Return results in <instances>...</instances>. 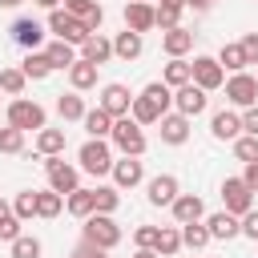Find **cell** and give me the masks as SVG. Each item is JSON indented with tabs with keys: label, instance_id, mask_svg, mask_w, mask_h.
<instances>
[{
	"label": "cell",
	"instance_id": "cell-1",
	"mask_svg": "<svg viewBox=\"0 0 258 258\" xmlns=\"http://www.w3.org/2000/svg\"><path fill=\"white\" fill-rule=\"evenodd\" d=\"M169 105H173V89H169V85H161V81H153V85H145V89L133 97L129 117L145 129V125H157V121L169 113Z\"/></svg>",
	"mask_w": 258,
	"mask_h": 258
},
{
	"label": "cell",
	"instance_id": "cell-2",
	"mask_svg": "<svg viewBox=\"0 0 258 258\" xmlns=\"http://www.w3.org/2000/svg\"><path fill=\"white\" fill-rule=\"evenodd\" d=\"M121 238H125V234H121V226H117L109 214H89L85 226H81V242H89V246H97V250H113Z\"/></svg>",
	"mask_w": 258,
	"mask_h": 258
},
{
	"label": "cell",
	"instance_id": "cell-3",
	"mask_svg": "<svg viewBox=\"0 0 258 258\" xmlns=\"http://www.w3.org/2000/svg\"><path fill=\"white\" fill-rule=\"evenodd\" d=\"M77 161H81V169H85V173L101 177V173H109V169H113V149H109V141L89 137V141L77 149Z\"/></svg>",
	"mask_w": 258,
	"mask_h": 258
},
{
	"label": "cell",
	"instance_id": "cell-4",
	"mask_svg": "<svg viewBox=\"0 0 258 258\" xmlns=\"http://www.w3.org/2000/svg\"><path fill=\"white\" fill-rule=\"evenodd\" d=\"M113 145L125 153V157H141L145 153V129L133 121V117H121V121H113Z\"/></svg>",
	"mask_w": 258,
	"mask_h": 258
},
{
	"label": "cell",
	"instance_id": "cell-5",
	"mask_svg": "<svg viewBox=\"0 0 258 258\" xmlns=\"http://www.w3.org/2000/svg\"><path fill=\"white\" fill-rule=\"evenodd\" d=\"M8 125L12 129H20V133H40L44 129V109L36 105V101H28V97H16L12 105H8Z\"/></svg>",
	"mask_w": 258,
	"mask_h": 258
},
{
	"label": "cell",
	"instance_id": "cell-6",
	"mask_svg": "<svg viewBox=\"0 0 258 258\" xmlns=\"http://www.w3.org/2000/svg\"><path fill=\"white\" fill-rule=\"evenodd\" d=\"M44 173H48V189L69 198L73 189H81V173L64 161V157H44Z\"/></svg>",
	"mask_w": 258,
	"mask_h": 258
},
{
	"label": "cell",
	"instance_id": "cell-7",
	"mask_svg": "<svg viewBox=\"0 0 258 258\" xmlns=\"http://www.w3.org/2000/svg\"><path fill=\"white\" fill-rule=\"evenodd\" d=\"M48 28L56 32V40H64V44H73V48H77V44H85V40L93 36V32H89L77 16H69L64 8H52V12H48Z\"/></svg>",
	"mask_w": 258,
	"mask_h": 258
},
{
	"label": "cell",
	"instance_id": "cell-8",
	"mask_svg": "<svg viewBox=\"0 0 258 258\" xmlns=\"http://www.w3.org/2000/svg\"><path fill=\"white\" fill-rule=\"evenodd\" d=\"M189 85H198L202 93H214V89L226 85V73H222V64L214 56H194L189 60Z\"/></svg>",
	"mask_w": 258,
	"mask_h": 258
},
{
	"label": "cell",
	"instance_id": "cell-9",
	"mask_svg": "<svg viewBox=\"0 0 258 258\" xmlns=\"http://www.w3.org/2000/svg\"><path fill=\"white\" fill-rule=\"evenodd\" d=\"M222 210L234 214V218H242V214L254 210V194H250V185L242 177H226L222 181Z\"/></svg>",
	"mask_w": 258,
	"mask_h": 258
},
{
	"label": "cell",
	"instance_id": "cell-10",
	"mask_svg": "<svg viewBox=\"0 0 258 258\" xmlns=\"http://www.w3.org/2000/svg\"><path fill=\"white\" fill-rule=\"evenodd\" d=\"M226 101L238 105V109L258 105V81H254V73H234V77L226 81Z\"/></svg>",
	"mask_w": 258,
	"mask_h": 258
},
{
	"label": "cell",
	"instance_id": "cell-11",
	"mask_svg": "<svg viewBox=\"0 0 258 258\" xmlns=\"http://www.w3.org/2000/svg\"><path fill=\"white\" fill-rule=\"evenodd\" d=\"M129 105H133V93L125 89V85H117V81H109L105 89H101V105L97 109H105L113 121H121V117H129Z\"/></svg>",
	"mask_w": 258,
	"mask_h": 258
},
{
	"label": "cell",
	"instance_id": "cell-12",
	"mask_svg": "<svg viewBox=\"0 0 258 258\" xmlns=\"http://www.w3.org/2000/svg\"><path fill=\"white\" fill-rule=\"evenodd\" d=\"M12 40L20 44V48H28V52H40V44H44V24L40 20H32V16H20V20H12Z\"/></svg>",
	"mask_w": 258,
	"mask_h": 258
},
{
	"label": "cell",
	"instance_id": "cell-13",
	"mask_svg": "<svg viewBox=\"0 0 258 258\" xmlns=\"http://www.w3.org/2000/svg\"><path fill=\"white\" fill-rule=\"evenodd\" d=\"M206 105H210V93H202L198 85H181V89H173V109L181 113V117H198V113H206Z\"/></svg>",
	"mask_w": 258,
	"mask_h": 258
},
{
	"label": "cell",
	"instance_id": "cell-14",
	"mask_svg": "<svg viewBox=\"0 0 258 258\" xmlns=\"http://www.w3.org/2000/svg\"><path fill=\"white\" fill-rule=\"evenodd\" d=\"M177 194H181V185H177L173 173H157V177L145 181V198H149V206H173Z\"/></svg>",
	"mask_w": 258,
	"mask_h": 258
},
{
	"label": "cell",
	"instance_id": "cell-15",
	"mask_svg": "<svg viewBox=\"0 0 258 258\" xmlns=\"http://www.w3.org/2000/svg\"><path fill=\"white\" fill-rule=\"evenodd\" d=\"M113 185L117 189H133V185H141L145 181V165L137 161V157H121V161H113Z\"/></svg>",
	"mask_w": 258,
	"mask_h": 258
},
{
	"label": "cell",
	"instance_id": "cell-16",
	"mask_svg": "<svg viewBox=\"0 0 258 258\" xmlns=\"http://www.w3.org/2000/svg\"><path fill=\"white\" fill-rule=\"evenodd\" d=\"M64 12H69V16H77L89 32H97V28L105 24V8H101L97 0H64Z\"/></svg>",
	"mask_w": 258,
	"mask_h": 258
},
{
	"label": "cell",
	"instance_id": "cell-17",
	"mask_svg": "<svg viewBox=\"0 0 258 258\" xmlns=\"http://www.w3.org/2000/svg\"><path fill=\"white\" fill-rule=\"evenodd\" d=\"M125 28L137 32V36H145L149 28H157V24H153V4H145V0H129V4H125Z\"/></svg>",
	"mask_w": 258,
	"mask_h": 258
},
{
	"label": "cell",
	"instance_id": "cell-18",
	"mask_svg": "<svg viewBox=\"0 0 258 258\" xmlns=\"http://www.w3.org/2000/svg\"><path fill=\"white\" fill-rule=\"evenodd\" d=\"M169 210H173V222H177V226H189V222H202V218H206V206H202L198 194H177Z\"/></svg>",
	"mask_w": 258,
	"mask_h": 258
},
{
	"label": "cell",
	"instance_id": "cell-19",
	"mask_svg": "<svg viewBox=\"0 0 258 258\" xmlns=\"http://www.w3.org/2000/svg\"><path fill=\"white\" fill-rule=\"evenodd\" d=\"M202 222H206L210 238H218V242H230V238L242 234V222H238L234 214H226V210H218V214H210V218H202Z\"/></svg>",
	"mask_w": 258,
	"mask_h": 258
},
{
	"label": "cell",
	"instance_id": "cell-20",
	"mask_svg": "<svg viewBox=\"0 0 258 258\" xmlns=\"http://www.w3.org/2000/svg\"><path fill=\"white\" fill-rule=\"evenodd\" d=\"M161 48H165V56H169V60H181V56H185V52L194 48V32L177 24V28L161 32Z\"/></svg>",
	"mask_w": 258,
	"mask_h": 258
},
{
	"label": "cell",
	"instance_id": "cell-21",
	"mask_svg": "<svg viewBox=\"0 0 258 258\" xmlns=\"http://www.w3.org/2000/svg\"><path fill=\"white\" fill-rule=\"evenodd\" d=\"M81 60H89V64H97V69L109 64V60H113V40L101 36V32H93V36L81 44Z\"/></svg>",
	"mask_w": 258,
	"mask_h": 258
},
{
	"label": "cell",
	"instance_id": "cell-22",
	"mask_svg": "<svg viewBox=\"0 0 258 258\" xmlns=\"http://www.w3.org/2000/svg\"><path fill=\"white\" fill-rule=\"evenodd\" d=\"M210 133H214L218 141H238V137H242V117H238L234 109H222V113H214Z\"/></svg>",
	"mask_w": 258,
	"mask_h": 258
},
{
	"label": "cell",
	"instance_id": "cell-23",
	"mask_svg": "<svg viewBox=\"0 0 258 258\" xmlns=\"http://www.w3.org/2000/svg\"><path fill=\"white\" fill-rule=\"evenodd\" d=\"M157 125H161V141H165V145H185V141H189V117L165 113Z\"/></svg>",
	"mask_w": 258,
	"mask_h": 258
},
{
	"label": "cell",
	"instance_id": "cell-24",
	"mask_svg": "<svg viewBox=\"0 0 258 258\" xmlns=\"http://www.w3.org/2000/svg\"><path fill=\"white\" fill-rule=\"evenodd\" d=\"M141 48H145V40H141L137 32H129V28L117 32V40H113V56H117V60H137Z\"/></svg>",
	"mask_w": 258,
	"mask_h": 258
},
{
	"label": "cell",
	"instance_id": "cell-25",
	"mask_svg": "<svg viewBox=\"0 0 258 258\" xmlns=\"http://www.w3.org/2000/svg\"><path fill=\"white\" fill-rule=\"evenodd\" d=\"M36 153H40V157H60V153H64V129H48V125H44V129L36 133Z\"/></svg>",
	"mask_w": 258,
	"mask_h": 258
},
{
	"label": "cell",
	"instance_id": "cell-26",
	"mask_svg": "<svg viewBox=\"0 0 258 258\" xmlns=\"http://www.w3.org/2000/svg\"><path fill=\"white\" fill-rule=\"evenodd\" d=\"M40 52L48 56V64H52V69H64V73H69V69L77 64V48H73V44H64V40H52V44H48V48H40Z\"/></svg>",
	"mask_w": 258,
	"mask_h": 258
},
{
	"label": "cell",
	"instance_id": "cell-27",
	"mask_svg": "<svg viewBox=\"0 0 258 258\" xmlns=\"http://www.w3.org/2000/svg\"><path fill=\"white\" fill-rule=\"evenodd\" d=\"M69 85H73V93L93 89V85H97V64H89V60H81V56H77V64L69 69Z\"/></svg>",
	"mask_w": 258,
	"mask_h": 258
},
{
	"label": "cell",
	"instance_id": "cell-28",
	"mask_svg": "<svg viewBox=\"0 0 258 258\" xmlns=\"http://www.w3.org/2000/svg\"><path fill=\"white\" fill-rule=\"evenodd\" d=\"M177 250H181V230H177V226H161V230H157L153 254H157V258H173Z\"/></svg>",
	"mask_w": 258,
	"mask_h": 258
},
{
	"label": "cell",
	"instance_id": "cell-29",
	"mask_svg": "<svg viewBox=\"0 0 258 258\" xmlns=\"http://www.w3.org/2000/svg\"><path fill=\"white\" fill-rule=\"evenodd\" d=\"M56 113L64 117V121H85V101H81V93H60L56 97Z\"/></svg>",
	"mask_w": 258,
	"mask_h": 258
},
{
	"label": "cell",
	"instance_id": "cell-30",
	"mask_svg": "<svg viewBox=\"0 0 258 258\" xmlns=\"http://www.w3.org/2000/svg\"><path fill=\"white\" fill-rule=\"evenodd\" d=\"M117 206H121L117 185H97V189H93V214H109V218H113Z\"/></svg>",
	"mask_w": 258,
	"mask_h": 258
},
{
	"label": "cell",
	"instance_id": "cell-31",
	"mask_svg": "<svg viewBox=\"0 0 258 258\" xmlns=\"http://www.w3.org/2000/svg\"><path fill=\"white\" fill-rule=\"evenodd\" d=\"M20 73H24L28 81H44V77L52 73V64H48V56H44V52H28V56L20 60Z\"/></svg>",
	"mask_w": 258,
	"mask_h": 258
},
{
	"label": "cell",
	"instance_id": "cell-32",
	"mask_svg": "<svg viewBox=\"0 0 258 258\" xmlns=\"http://www.w3.org/2000/svg\"><path fill=\"white\" fill-rule=\"evenodd\" d=\"M85 129H89V137H101V141H105V137L113 133V117H109L105 109H89V113H85Z\"/></svg>",
	"mask_w": 258,
	"mask_h": 258
},
{
	"label": "cell",
	"instance_id": "cell-33",
	"mask_svg": "<svg viewBox=\"0 0 258 258\" xmlns=\"http://www.w3.org/2000/svg\"><path fill=\"white\" fill-rule=\"evenodd\" d=\"M64 210H69L73 218H81V222H85V218L93 214V189H73V194L64 198Z\"/></svg>",
	"mask_w": 258,
	"mask_h": 258
},
{
	"label": "cell",
	"instance_id": "cell-34",
	"mask_svg": "<svg viewBox=\"0 0 258 258\" xmlns=\"http://www.w3.org/2000/svg\"><path fill=\"white\" fill-rule=\"evenodd\" d=\"M177 230H181V246H189V250H202V246L214 242L210 230H206V222H189V226H177Z\"/></svg>",
	"mask_w": 258,
	"mask_h": 258
},
{
	"label": "cell",
	"instance_id": "cell-35",
	"mask_svg": "<svg viewBox=\"0 0 258 258\" xmlns=\"http://www.w3.org/2000/svg\"><path fill=\"white\" fill-rule=\"evenodd\" d=\"M218 64H222V73L230 69V73H242L246 69V52H242V44H222V52L214 56Z\"/></svg>",
	"mask_w": 258,
	"mask_h": 258
},
{
	"label": "cell",
	"instance_id": "cell-36",
	"mask_svg": "<svg viewBox=\"0 0 258 258\" xmlns=\"http://www.w3.org/2000/svg\"><path fill=\"white\" fill-rule=\"evenodd\" d=\"M64 210V198L52 189H36V218H56Z\"/></svg>",
	"mask_w": 258,
	"mask_h": 258
},
{
	"label": "cell",
	"instance_id": "cell-37",
	"mask_svg": "<svg viewBox=\"0 0 258 258\" xmlns=\"http://www.w3.org/2000/svg\"><path fill=\"white\" fill-rule=\"evenodd\" d=\"M161 85H169V89L189 85V60H169V64H165V73H161Z\"/></svg>",
	"mask_w": 258,
	"mask_h": 258
},
{
	"label": "cell",
	"instance_id": "cell-38",
	"mask_svg": "<svg viewBox=\"0 0 258 258\" xmlns=\"http://www.w3.org/2000/svg\"><path fill=\"white\" fill-rule=\"evenodd\" d=\"M24 85H28V77L20 73V69H0V93H8V97H20L24 93Z\"/></svg>",
	"mask_w": 258,
	"mask_h": 258
},
{
	"label": "cell",
	"instance_id": "cell-39",
	"mask_svg": "<svg viewBox=\"0 0 258 258\" xmlns=\"http://www.w3.org/2000/svg\"><path fill=\"white\" fill-rule=\"evenodd\" d=\"M12 214H16L20 222L36 218V189H20V194L12 198Z\"/></svg>",
	"mask_w": 258,
	"mask_h": 258
},
{
	"label": "cell",
	"instance_id": "cell-40",
	"mask_svg": "<svg viewBox=\"0 0 258 258\" xmlns=\"http://www.w3.org/2000/svg\"><path fill=\"white\" fill-rule=\"evenodd\" d=\"M12 246V258H40V238H32V234H20L16 242H8Z\"/></svg>",
	"mask_w": 258,
	"mask_h": 258
},
{
	"label": "cell",
	"instance_id": "cell-41",
	"mask_svg": "<svg viewBox=\"0 0 258 258\" xmlns=\"http://www.w3.org/2000/svg\"><path fill=\"white\" fill-rule=\"evenodd\" d=\"M177 20H181V8H169V4H157V8H153V24H157L161 32L177 28Z\"/></svg>",
	"mask_w": 258,
	"mask_h": 258
},
{
	"label": "cell",
	"instance_id": "cell-42",
	"mask_svg": "<svg viewBox=\"0 0 258 258\" xmlns=\"http://www.w3.org/2000/svg\"><path fill=\"white\" fill-rule=\"evenodd\" d=\"M0 153H24V133L12 129V125H4L0 129Z\"/></svg>",
	"mask_w": 258,
	"mask_h": 258
},
{
	"label": "cell",
	"instance_id": "cell-43",
	"mask_svg": "<svg viewBox=\"0 0 258 258\" xmlns=\"http://www.w3.org/2000/svg\"><path fill=\"white\" fill-rule=\"evenodd\" d=\"M234 157H238V161H254V157H258V137L242 133V137L234 141Z\"/></svg>",
	"mask_w": 258,
	"mask_h": 258
},
{
	"label": "cell",
	"instance_id": "cell-44",
	"mask_svg": "<svg viewBox=\"0 0 258 258\" xmlns=\"http://www.w3.org/2000/svg\"><path fill=\"white\" fill-rule=\"evenodd\" d=\"M157 230H161V226H137V230H133V246H137V250H153V246H157Z\"/></svg>",
	"mask_w": 258,
	"mask_h": 258
},
{
	"label": "cell",
	"instance_id": "cell-45",
	"mask_svg": "<svg viewBox=\"0 0 258 258\" xmlns=\"http://www.w3.org/2000/svg\"><path fill=\"white\" fill-rule=\"evenodd\" d=\"M16 238H20V218L8 214V218L0 222V242H16Z\"/></svg>",
	"mask_w": 258,
	"mask_h": 258
},
{
	"label": "cell",
	"instance_id": "cell-46",
	"mask_svg": "<svg viewBox=\"0 0 258 258\" xmlns=\"http://www.w3.org/2000/svg\"><path fill=\"white\" fill-rule=\"evenodd\" d=\"M238 44H242V52H246V64H258V32H246Z\"/></svg>",
	"mask_w": 258,
	"mask_h": 258
},
{
	"label": "cell",
	"instance_id": "cell-47",
	"mask_svg": "<svg viewBox=\"0 0 258 258\" xmlns=\"http://www.w3.org/2000/svg\"><path fill=\"white\" fill-rule=\"evenodd\" d=\"M242 133H250V137H258V105H250V109L242 113Z\"/></svg>",
	"mask_w": 258,
	"mask_h": 258
},
{
	"label": "cell",
	"instance_id": "cell-48",
	"mask_svg": "<svg viewBox=\"0 0 258 258\" xmlns=\"http://www.w3.org/2000/svg\"><path fill=\"white\" fill-rule=\"evenodd\" d=\"M238 222H242V234H246V238H254V242H258V210H250V214H242V218H238Z\"/></svg>",
	"mask_w": 258,
	"mask_h": 258
},
{
	"label": "cell",
	"instance_id": "cell-49",
	"mask_svg": "<svg viewBox=\"0 0 258 258\" xmlns=\"http://www.w3.org/2000/svg\"><path fill=\"white\" fill-rule=\"evenodd\" d=\"M242 181L250 185V194H258V157H254V161H246V173H242Z\"/></svg>",
	"mask_w": 258,
	"mask_h": 258
},
{
	"label": "cell",
	"instance_id": "cell-50",
	"mask_svg": "<svg viewBox=\"0 0 258 258\" xmlns=\"http://www.w3.org/2000/svg\"><path fill=\"white\" fill-rule=\"evenodd\" d=\"M73 258H109V250H97V246H89V242H81V246L73 250Z\"/></svg>",
	"mask_w": 258,
	"mask_h": 258
},
{
	"label": "cell",
	"instance_id": "cell-51",
	"mask_svg": "<svg viewBox=\"0 0 258 258\" xmlns=\"http://www.w3.org/2000/svg\"><path fill=\"white\" fill-rule=\"evenodd\" d=\"M32 4H36V8H48V12H52V8H60V0H32Z\"/></svg>",
	"mask_w": 258,
	"mask_h": 258
},
{
	"label": "cell",
	"instance_id": "cell-52",
	"mask_svg": "<svg viewBox=\"0 0 258 258\" xmlns=\"http://www.w3.org/2000/svg\"><path fill=\"white\" fill-rule=\"evenodd\" d=\"M8 214H12V206H8V202H4V198H0V222H4V218H8Z\"/></svg>",
	"mask_w": 258,
	"mask_h": 258
},
{
	"label": "cell",
	"instance_id": "cell-53",
	"mask_svg": "<svg viewBox=\"0 0 258 258\" xmlns=\"http://www.w3.org/2000/svg\"><path fill=\"white\" fill-rule=\"evenodd\" d=\"M189 4H194V8H210L214 0H185V8H189Z\"/></svg>",
	"mask_w": 258,
	"mask_h": 258
},
{
	"label": "cell",
	"instance_id": "cell-54",
	"mask_svg": "<svg viewBox=\"0 0 258 258\" xmlns=\"http://www.w3.org/2000/svg\"><path fill=\"white\" fill-rule=\"evenodd\" d=\"M161 4H169V8H181V12H185V0H161Z\"/></svg>",
	"mask_w": 258,
	"mask_h": 258
},
{
	"label": "cell",
	"instance_id": "cell-55",
	"mask_svg": "<svg viewBox=\"0 0 258 258\" xmlns=\"http://www.w3.org/2000/svg\"><path fill=\"white\" fill-rule=\"evenodd\" d=\"M24 0H0V8H20Z\"/></svg>",
	"mask_w": 258,
	"mask_h": 258
},
{
	"label": "cell",
	"instance_id": "cell-56",
	"mask_svg": "<svg viewBox=\"0 0 258 258\" xmlns=\"http://www.w3.org/2000/svg\"><path fill=\"white\" fill-rule=\"evenodd\" d=\"M133 258H157V254H153V250H137Z\"/></svg>",
	"mask_w": 258,
	"mask_h": 258
},
{
	"label": "cell",
	"instance_id": "cell-57",
	"mask_svg": "<svg viewBox=\"0 0 258 258\" xmlns=\"http://www.w3.org/2000/svg\"><path fill=\"white\" fill-rule=\"evenodd\" d=\"M254 81H258V73H254Z\"/></svg>",
	"mask_w": 258,
	"mask_h": 258
},
{
	"label": "cell",
	"instance_id": "cell-58",
	"mask_svg": "<svg viewBox=\"0 0 258 258\" xmlns=\"http://www.w3.org/2000/svg\"><path fill=\"white\" fill-rule=\"evenodd\" d=\"M145 4H149V0H145Z\"/></svg>",
	"mask_w": 258,
	"mask_h": 258
}]
</instances>
